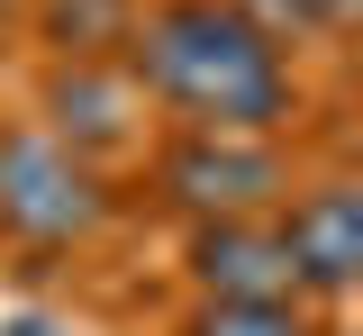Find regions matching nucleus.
Masks as SVG:
<instances>
[{
	"instance_id": "f257e3e1",
	"label": "nucleus",
	"mask_w": 363,
	"mask_h": 336,
	"mask_svg": "<svg viewBox=\"0 0 363 336\" xmlns=\"http://www.w3.org/2000/svg\"><path fill=\"white\" fill-rule=\"evenodd\" d=\"M118 64L155 109V128H236V137H291L300 128V55L272 46L236 0H136Z\"/></svg>"
},
{
	"instance_id": "f03ea898",
	"label": "nucleus",
	"mask_w": 363,
	"mask_h": 336,
	"mask_svg": "<svg viewBox=\"0 0 363 336\" xmlns=\"http://www.w3.org/2000/svg\"><path fill=\"white\" fill-rule=\"evenodd\" d=\"M128 191L109 164H91L37 118H0V254L28 273H64L109 245Z\"/></svg>"
},
{
	"instance_id": "7ed1b4c3",
	"label": "nucleus",
	"mask_w": 363,
	"mask_h": 336,
	"mask_svg": "<svg viewBox=\"0 0 363 336\" xmlns=\"http://www.w3.org/2000/svg\"><path fill=\"white\" fill-rule=\"evenodd\" d=\"M291 173H300L291 137H236V128H155L145 155H136V191L173 228L264 218L272 200L291 191Z\"/></svg>"
},
{
	"instance_id": "20e7f679",
	"label": "nucleus",
	"mask_w": 363,
	"mask_h": 336,
	"mask_svg": "<svg viewBox=\"0 0 363 336\" xmlns=\"http://www.w3.org/2000/svg\"><path fill=\"white\" fill-rule=\"evenodd\" d=\"M272 228H281V254H291V282L318 309H345L363 291V182L345 164L327 173H291V191L272 200Z\"/></svg>"
},
{
	"instance_id": "39448f33",
	"label": "nucleus",
	"mask_w": 363,
	"mask_h": 336,
	"mask_svg": "<svg viewBox=\"0 0 363 336\" xmlns=\"http://www.w3.org/2000/svg\"><path fill=\"white\" fill-rule=\"evenodd\" d=\"M28 118L55 128L73 155L109 164V173H128L136 155H145V137H155V109H145V91H136V73L118 64V55L45 64V73H37V109H28Z\"/></svg>"
},
{
	"instance_id": "423d86ee",
	"label": "nucleus",
	"mask_w": 363,
	"mask_h": 336,
	"mask_svg": "<svg viewBox=\"0 0 363 336\" xmlns=\"http://www.w3.org/2000/svg\"><path fill=\"white\" fill-rule=\"evenodd\" d=\"M173 264H182L191 300H281V291H300L272 209L264 218H200V228H182Z\"/></svg>"
},
{
	"instance_id": "0eeeda50",
	"label": "nucleus",
	"mask_w": 363,
	"mask_h": 336,
	"mask_svg": "<svg viewBox=\"0 0 363 336\" xmlns=\"http://www.w3.org/2000/svg\"><path fill=\"white\" fill-rule=\"evenodd\" d=\"M136 28V0H28L18 37L45 64H82V55H118Z\"/></svg>"
},
{
	"instance_id": "6e6552de",
	"label": "nucleus",
	"mask_w": 363,
	"mask_h": 336,
	"mask_svg": "<svg viewBox=\"0 0 363 336\" xmlns=\"http://www.w3.org/2000/svg\"><path fill=\"white\" fill-rule=\"evenodd\" d=\"M182 336H336V309H318L300 291H281V300H191Z\"/></svg>"
},
{
	"instance_id": "1a4fd4ad",
	"label": "nucleus",
	"mask_w": 363,
	"mask_h": 336,
	"mask_svg": "<svg viewBox=\"0 0 363 336\" xmlns=\"http://www.w3.org/2000/svg\"><path fill=\"white\" fill-rule=\"evenodd\" d=\"M236 9H245V18H255V28H264L272 46H336V37H327V18H318V0H236Z\"/></svg>"
},
{
	"instance_id": "9d476101",
	"label": "nucleus",
	"mask_w": 363,
	"mask_h": 336,
	"mask_svg": "<svg viewBox=\"0 0 363 336\" xmlns=\"http://www.w3.org/2000/svg\"><path fill=\"white\" fill-rule=\"evenodd\" d=\"M0 336H82L64 309H45V300H18V309H0Z\"/></svg>"
},
{
	"instance_id": "9b49d317",
	"label": "nucleus",
	"mask_w": 363,
	"mask_h": 336,
	"mask_svg": "<svg viewBox=\"0 0 363 336\" xmlns=\"http://www.w3.org/2000/svg\"><path fill=\"white\" fill-rule=\"evenodd\" d=\"M318 18H327V37L345 46V37H354V18H363V0H318Z\"/></svg>"
},
{
	"instance_id": "f8f14e48",
	"label": "nucleus",
	"mask_w": 363,
	"mask_h": 336,
	"mask_svg": "<svg viewBox=\"0 0 363 336\" xmlns=\"http://www.w3.org/2000/svg\"><path fill=\"white\" fill-rule=\"evenodd\" d=\"M18 18H28V0H0V55L18 46Z\"/></svg>"
}]
</instances>
